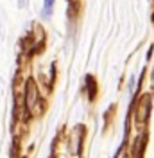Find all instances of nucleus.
I'll list each match as a JSON object with an SVG mask.
<instances>
[{
  "mask_svg": "<svg viewBox=\"0 0 154 158\" xmlns=\"http://www.w3.org/2000/svg\"><path fill=\"white\" fill-rule=\"evenodd\" d=\"M54 2H56V0H45V4H43V18H50V16H52Z\"/></svg>",
  "mask_w": 154,
  "mask_h": 158,
  "instance_id": "4",
  "label": "nucleus"
},
{
  "mask_svg": "<svg viewBox=\"0 0 154 158\" xmlns=\"http://www.w3.org/2000/svg\"><path fill=\"white\" fill-rule=\"evenodd\" d=\"M83 135H84V128H83V126L75 128L72 133H70V138H68V151H70L72 155H77V156H79L81 142H83Z\"/></svg>",
  "mask_w": 154,
  "mask_h": 158,
  "instance_id": "3",
  "label": "nucleus"
},
{
  "mask_svg": "<svg viewBox=\"0 0 154 158\" xmlns=\"http://www.w3.org/2000/svg\"><path fill=\"white\" fill-rule=\"evenodd\" d=\"M149 113H151V97L149 95H144V97L138 101V104H136V108H135V115H136L138 126L144 128L147 118H149Z\"/></svg>",
  "mask_w": 154,
  "mask_h": 158,
  "instance_id": "2",
  "label": "nucleus"
},
{
  "mask_svg": "<svg viewBox=\"0 0 154 158\" xmlns=\"http://www.w3.org/2000/svg\"><path fill=\"white\" fill-rule=\"evenodd\" d=\"M152 83H154V70H152Z\"/></svg>",
  "mask_w": 154,
  "mask_h": 158,
  "instance_id": "6",
  "label": "nucleus"
},
{
  "mask_svg": "<svg viewBox=\"0 0 154 158\" xmlns=\"http://www.w3.org/2000/svg\"><path fill=\"white\" fill-rule=\"evenodd\" d=\"M25 104H27V110H29L30 113H36V115H39V113L43 111V108H45V104H43V101L39 99L38 88H36V85H34V81H32V79H29V81H27Z\"/></svg>",
  "mask_w": 154,
  "mask_h": 158,
  "instance_id": "1",
  "label": "nucleus"
},
{
  "mask_svg": "<svg viewBox=\"0 0 154 158\" xmlns=\"http://www.w3.org/2000/svg\"><path fill=\"white\" fill-rule=\"evenodd\" d=\"M27 6V0H18V7H25Z\"/></svg>",
  "mask_w": 154,
  "mask_h": 158,
  "instance_id": "5",
  "label": "nucleus"
}]
</instances>
